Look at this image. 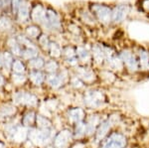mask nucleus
I'll list each match as a JSON object with an SVG mask.
<instances>
[{
  "label": "nucleus",
  "instance_id": "1",
  "mask_svg": "<svg viewBox=\"0 0 149 148\" xmlns=\"http://www.w3.org/2000/svg\"><path fill=\"white\" fill-rule=\"evenodd\" d=\"M93 15L95 16V18L100 21V23L107 25L112 22V9L109 6L105 4H93L92 6Z\"/></svg>",
  "mask_w": 149,
  "mask_h": 148
},
{
  "label": "nucleus",
  "instance_id": "2",
  "mask_svg": "<svg viewBox=\"0 0 149 148\" xmlns=\"http://www.w3.org/2000/svg\"><path fill=\"white\" fill-rule=\"evenodd\" d=\"M53 137V130L51 128H41L33 129L29 132V138L36 144L44 145L47 144Z\"/></svg>",
  "mask_w": 149,
  "mask_h": 148
},
{
  "label": "nucleus",
  "instance_id": "3",
  "mask_svg": "<svg viewBox=\"0 0 149 148\" xmlns=\"http://www.w3.org/2000/svg\"><path fill=\"white\" fill-rule=\"evenodd\" d=\"M126 146V137L120 132H111L102 143L103 148H124Z\"/></svg>",
  "mask_w": 149,
  "mask_h": 148
},
{
  "label": "nucleus",
  "instance_id": "4",
  "mask_svg": "<svg viewBox=\"0 0 149 148\" xmlns=\"http://www.w3.org/2000/svg\"><path fill=\"white\" fill-rule=\"evenodd\" d=\"M105 101V97L100 92H88L85 97V104L90 107L102 106Z\"/></svg>",
  "mask_w": 149,
  "mask_h": 148
},
{
  "label": "nucleus",
  "instance_id": "5",
  "mask_svg": "<svg viewBox=\"0 0 149 148\" xmlns=\"http://www.w3.org/2000/svg\"><path fill=\"white\" fill-rule=\"evenodd\" d=\"M119 58L121 59L122 63H124V65L129 71L135 72L138 70V60L130 51H127V50L122 51L119 55Z\"/></svg>",
  "mask_w": 149,
  "mask_h": 148
},
{
  "label": "nucleus",
  "instance_id": "6",
  "mask_svg": "<svg viewBox=\"0 0 149 148\" xmlns=\"http://www.w3.org/2000/svg\"><path fill=\"white\" fill-rule=\"evenodd\" d=\"M127 14H128V6L126 4L115 5L112 8V16H111L112 23L114 24L121 23L126 18Z\"/></svg>",
  "mask_w": 149,
  "mask_h": 148
},
{
  "label": "nucleus",
  "instance_id": "7",
  "mask_svg": "<svg viewBox=\"0 0 149 148\" xmlns=\"http://www.w3.org/2000/svg\"><path fill=\"white\" fill-rule=\"evenodd\" d=\"M7 135L9 138L15 140V141H22L26 138L27 132H26L25 128L21 127L18 125H11L8 126L6 129Z\"/></svg>",
  "mask_w": 149,
  "mask_h": 148
},
{
  "label": "nucleus",
  "instance_id": "8",
  "mask_svg": "<svg viewBox=\"0 0 149 148\" xmlns=\"http://www.w3.org/2000/svg\"><path fill=\"white\" fill-rule=\"evenodd\" d=\"M45 22L47 24V27L52 30H58L61 28V21H60L59 15L52 9L46 11Z\"/></svg>",
  "mask_w": 149,
  "mask_h": 148
},
{
  "label": "nucleus",
  "instance_id": "9",
  "mask_svg": "<svg viewBox=\"0 0 149 148\" xmlns=\"http://www.w3.org/2000/svg\"><path fill=\"white\" fill-rule=\"evenodd\" d=\"M15 101L17 104H27V106H34L37 104V97L33 95L30 92H18L15 95Z\"/></svg>",
  "mask_w": 149,
  "mask_h": 148
},
{
  "label": "nucleus",
  "instance_id": "10",
  "mask_svg": "<svg viewBox=\"0 0 149 148\" xmlns=\"http://www.w3.org/2000/svg\"><path fill=\"white\" fill-rule=\"evenodd\" d=\"M72 134L71 131L69 130H63L57 135L55 138V146L57 148H65L71 141Z\"/></svg>",
  "mask_w": 149,
  "mask_h": 148
},
{
  "label": "nucleus",
  "instance_id": "11",
  "mask_svg": "<svg viewBox=\"0 0 149 148\" xmlns=\"http://www.w3.org/2000/svg\"><path fill=\"white\" fill-rule=\"evenodd\" d=\"M111 120L109 119H105L103 120L100 124H98V127L97 129V140H102L107 135H109V131L111 127Z\"/></svg>",
  "mask_w": 149,
  "mask_h": 148
},
{
  "label": "nucleus",
  "instance_id": "12",
  "mask_svg": "<svg viewBox=\"0 0 149 148\" xmlns=\"http://www.w3.org/2000/svg\"><path fill=\"white\" fill-rule=\"evenodd\" d=\"M138 65L142 70H149V54L145 49H140L138 54Z\"/></svg>",
  "mask_w": 149,
  "mask_h": 148
},
{
  "label": "nucleus",
  "instance_id": "13",
  "mask_svg": "<svg viewBox=\"0 0 149 148\" xmlns=\"http://www.w3.org/2000/svg\"><path fill=\"white\" fill-rule=\"evenodd\" d=\"M46 17V10L41 5L36 6L32 11V18L36 22H43Z\"/></svg>",
  "mask_w": 149,
  "mask_h": 148
},
{
  "label": "nucleus",
  "instance_id": "14",
  "mask_svg": "<svg viewBox=\"0 0 149 148\" xmlns=\"http://www.w3.org/2000/svg\"><path fill=\"white\" fill-rule=\"evenodd\" d=\"M69 118L71 121L79 123L84 118V111L81 108H74L69 111Z\"/></svg>",
  "mask_w": 149,
  "mask_h": 148
},
{
  "label": "nucleus",
  "instance_id": "15",
  "mask_svg": "<svg viewBox=\"0 0 149 148\" xmlns=\"http://www.w3.org/2000/svg\"><path fill=\"white\" fill-rule=\"evenodd\" d=\"M47 81H48V83H49L52 88H55V89L59 88L60 85H62V83H63V80H62L61 76L57 75V74H55V73L50 74V75L48 76Z\"/></svg>",
  "mask_w": 149,
  "mask_h": 148
},
{
  "label": "nucleus",
  "instance_id": "16",
  "mask_svg": "<svg viewBox=\"0 0 149 148\" xmlns=\"http://www.w3.org/2000/svg\"><path fill=\"white\" fill-rule=\"evenodd\" d=\"M18 13H19V18L21 20H26L29 18L30 16V11H29V5L25 2H21L19 4V9H18Z\"/></svg>",
  "mask_w": 149,
  "mask_h": 148
},
{
  "label": "nucleus",
  "instance_id": "17",
  "mask_svg": "<svg viewBox=\"0 0 149 148\" xmlns=\"http://www.w3.org/2000/svg\"><path fill=\"white\" fill-rule=\"evenodd\" d=\"M30 79L35 85H39L45 81V75L40 71H33L30 74Z\"/></svg>",
  "mask_w": 149,
  "mask_h": 148
},
{
  "label": "nucleus",
  "instance_id": "18",
  "mask_svg": "<svg viewBox=\"0 0 149 148\" xmlns=\"http://www.w3.org/2000/svg\"><path fill=\"white\" fill-rule=\"evenodd\" d=\"M77 56H78V58L81 60V62H88L91 59V56H90V53H88V51L85 49V48H78L77 49Z\"/></svg>",
  "mask_w": 149,
  "mask_h": 148
},
{
  "label": "nucleus",
  "instance_id": "19",
  "mask_svg": "<svg viewBox=\"0 0 149 148\" xmlns=\"http://www.w3.org/2000/svg\"><path fill=\"white\" fill-rule=\"evenodd\" d=\"M86 134V124L84 122H79L77 123L76 126V135L78 137L84 136V135Z\"/></svg>",
  "mask_w": 149,
  "mask_h": 148
},
{
  "label": "nucleus",
  "instance_id": "20",
  "mask_svg": "<svg viewBox=\"0 0 149 148\" xmlns=\"http://www.w3.org/2000/svg\"><path fill=\"white\" fill-rule=\"evenodd\" d=\"M37 123L39 124L41 128H50L51 127V122L49 121V119L46 118L43 115L37 116Z\"/></svg>",
  "mask_w": 149,
  "mask_h": 148
},
{
  "label": "nucleus",
  "instance_id": "21",
  "mask_svg": "<svg viewBox=\"0 0 149 148\" xmlns=\"http://www.w3.org/2000/svg\"><path fill=\"white\" fill-rule=\"evenodd\" d=\"M12 67H13V71L15 72V74H23L25 72V67H24L23 63L21 61H18V60L13 62Z\"/></svg>",
  "mask_w": 149,
  "mask_h": 148
},
{
  "label": "nucleus",
  "instance_id": "22",
  "mask_svg": "<svg viewBox=\"0 0 149 148\" xmlns=\"http://www.w3.org/2000/svg\"><path fill=\"white\" fill-rule=\"evenodd\" d=\"M29 65L32 67L33 69H36V70H38V69L42 68L43 66H45V64H44V61H43V59L35 58V59L31 60L30 63H29Z\"/></svg>",
  "mask_w": 149,
  "mask_h": 148
},
{
  "label": "nucleus",
  "instance_id": "23",
  "mask_svg": "<svg viewBox=\"0 0 149 148\" xmlns=\"http://www.w3.org/2000/svg\"><path fill=\"white\" fill-rule=\"evenodd\" d=\"M34 120H35V114H34V113H32V111H31V113H28L25 116H24L23 123H24V125L29 126V125L33 124Z\"/></svg>",
  "mask_w": 149,
  "mask_h": 148
},
{
  "label": "nucleus",
  "instance_id": "24",
  "mask_svg": "<svg viewBox=\"0 0 149 148\" xmlns=\"http://www.w3.org/2000/svg\"><path fill=\"white\" fill-rule=\"evenodd\" d=\"M22 55H23V57L24 58H26V59H31L32 60L33 58H35L36 57V51L34 49H33L32 47L31 48H27L26 50H24V51L22 52Z\"/></svg>",
  "mask_w": 149,
  "mask_h": 148
},
{
  "label": "nucleus",
  "instance_id": "25",
  "mask_svg": "<svg viewBox=\"0 0 149 148\" xmlns=\"http://www.w3.org/2000/svg\"><path fill=\"white\" fill-rule=\"evenodd\" d=\"M45 68H46V70L48 72H50L51 74H53V73H55V72L57 71L58 64L55 61H49V62H47V63L45 64Z\"/></svg>",
  "mask_w": 149,
  "mask_h": 148
},
{
  "label": "nucleus",
  "instance_id": "26",
  "mask_svg": "<svg viewBox=\"0 0 149 148\" xmlns=\"http://www.w3.org/2000/svg\"><path fill=\"white\" fill-rule=\"evenodd\" d=\"M93 74L92 71L88 70V69H84L83 72L80 74V78L84 79L86 81H91L93 80Z\"/></svg>",
  "mask_w": 149,
  "mask_h": 148
},
{
  "label": "nucleus",
  "instance_id": "27",
  "mask_svg": "<svg viewBox=\"0 0 149 148\" xmlns=\"http://www.w3.org/2000/svg\"><path fill=\"white\" fill-rule=\"evenodd\" d=\"M50 51H51L52 56L59 57L61 55V49H60L59 45L54 43V44H50Z\"/></svg>",
  "mask_w": 149,
  "mask_h": 148
},
{
  "label": "nucleus",
  "instance_id": "28",
  "mask_svg": "<svg viewBox=\"0 0 149 148\" xmlns=\"http://www.w3.org/2000/svg\"><path fill=\"white\" fill-rule=\"evenodd\" d=\"M14 113H15V108H13V107L10 106H7L5 107H2L1 111H0V114L3 116H8V115L13 114Z\"/></svg>",
  "mask_w": 149,
  "mask_h": 148
},
{
  "label": "nucleus",
  "instance_id": "29",
  "mask_svg": "<svg viewBox=\"0 0 149 148\" xmlns=\"http://www.w3.org/2000/svg\"><path fill=\"white\" fill-rule=\"evenodd\" d=\"M27 33L30 37L37 38L40 34V31H39V28H37V27H29L27 29Z\"/></svg>",
  "mask_w": 149,
  "mask_h": 148
},
{
  "label": "nucleus",
  "instance_id": "30",
  "mask_svg": "<svg viewBox=\"0 0 149 148\" xmlns=\"http://www.w3.org/2000/svg\"><path fill=\"white\" fill-rule=\"evenodd\" d=\"M39 42H40V45L42 47H44V48H50V42H49V40H48L47 36H44V35L41 36Z\"/></svg>",
  "mask_w": 149,
  "mask_h": 148
},
{
  "label": "nucleus",
  "instance_id": "31",
  "mask_svg": "<svg viewBox=\"0 0 149 148\" xmlns=\"http://www.w3.org/2000/svg\"><path fill=\"white\" fill-rule=\"evenodd\" d=\"M13 81H14V83L19 85V83H23L24 81H25V77H24L22 74H15V75H13Z\"/></svg>",
  "mask_w": 149,
  "mask_h": 148
},
{
  "label": "nucleus",
  "instance_id": "32",
  "mask_svg": "<svg viewBox=\"0 0 149 148\" xmlns=\"http://www.w3.org/2000/svg\"><path fill=\"white\" fill-rule=\"evenodd\" d=\"M2 24H3V26H1V29L2 30L8 29V28L11 26V24H10V22H9V20H8V19H6V18H1V19H0V25H2Z\"/></svg>",
  "mask_w": 149,
  "mask_h": 148
},
{
  "label": "nucleus",
  "instance_id": "33",
  "mask_svg": "<svg viewBox=\"0 0 149 148\" xmlns=\"http://www.w3.org/2000/svg\"><path fill=\"white\" fill-rule=\"evenodd\" d=\"M3 62L5 63V66L7 67V68H9V67L11 66V64H13V62H12V57L10 54L6 53L5 56H4V60Z\"/></svg>",
  "mask_w": 149,
  "mask_h": 148
},
{
  "label": "nucleus",
  "instance_id": "34",
  "mask_svg": "<svg viewBox=\"0 0 149 148\" xmlns=\"http://www.w3.org/2000/svg\"><path fill=\"white\" fill-rule=\"evenodd\" d=\"M4 83V80H3V78L1 77V76H0V87H1L2 85H3Z\"/></svg>",
  "mask_w": 149,
  "mask_h": 148
},
{
  "label": "nucleus",
  "instance_id": "35",
  "mask_svg": "<svg viewBox=\"0 0 149 148\" xmlns=\"http://www.w3.org/2000/svg\"><path fill=\"white\" fill-rule=\"evenodd\" d=\"M2 63H3V59L1 58V56H0V66L2 65Z\"/></svg>",
  "mask_w": 149,
  "mask_h": 148
},
{
  "label": "nucleus",
  "instance_id": "36",
  "mask_svg": "<svg viewBox=\"0 0 149 148\" xmlns=\"http://www.w3.org/2000/svg\"><path fill=\"white\" fill-rule=\"evenodd\" d=\"M0 148H4V145H3V143H1V142H0Z\"/></svg>",
  "mask_w": 149,
  "mask_h": 148
},
{
  "label": "nucleus",
  "instance_id": "37",
  "mask_svg": "<svg viewBox=\"0 0 149 148\" xmlns=\"http://www.w3.org/2000/svg\"><path fill=\"white\" fill-rule=\"evenodd\" d=\"M148 9H149V0H148Z\"/></svg>",
  "mask_w": 149,
  "mask_h": 148
}]
</instances>
